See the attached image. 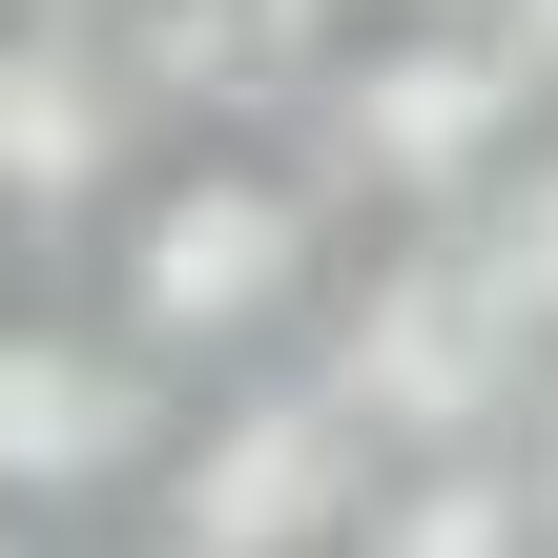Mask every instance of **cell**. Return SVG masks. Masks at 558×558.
Wrapping results in <instances>:
<instances>
[{
    "label": "cell",
    "instance_id": "cell-1",
    "mask_svg": "<svg viewBox=\"0 0 558 558\" xmlns=\"http://www.w3.org/2000/svg\"><path fill=\"white\" fill-rule=\"evenodd\" d=\"M311 248L331 228H311L290 166H145L104 207V331L145 373H207V352H248V331L311 311Z\"/></svg>",
    "mask_w": 558,
    "mask_h": 558
},
{
    "label": "cell",
    "instance_id": "cell-2",
    "mask_svg": "<svg viewBox=\"0 0 558 558\" xmlns=\"http://www.w3.org/2000/svg\"><path fill=\"white\" fill-rule=\"evenodd\" d=\"M145 476H166V558H331L352 497H373V435H352V393L311 373V393H228V414L166 435Z\"/></svg>",
    "mask_w": 558,
    "mask_h": 558
},
{
    "label": "cell",
    "instance_id": "cell-3",
    "mask_svg": "<svg viewBox=\"0 0 558 558\" xmlns=\"http://www.w3.org/2000/svg\"><path fill=\"white\" fill-rule=\"evenodd\" d=\"M145 186V83L104 41V0H21L0 21V228H104Z\"/></svg>",
    "mask_w": 558,
    "mask_h": 558
},
{
    "label": "cell",
    "instance_id": "cell-4",
    "mask_svg": "<svg viewBox=\"0 0 558 558\" xmlns=\"http://www.w3.org/2000/svg\"><path fill=\"white\" fill-rule=\"evenodd\" d=\"M518 124H538V41H476V21L352 41V83H331V145H352V186H393V207L497 186V145H518Z\"/></svg>",
    "mask_w": 558,
    "mask_h": 558
},
{
    "label": "cell",
    "instance_id": "cell-5",
    "mask_svg": "<svg viewBox=\"0 0 558 558\" xmlns=\"http://www.w3.org/2000/svg\"><path fill=\"white\" fill-rule=\"evenodd\" d=\"M166 456V373L104 311H0V518H83Z\"/></svg>",
    "mask_w": 558,
    "mask_h": 558
},
{
    "label": "cell",
    "instance_id": "cell-6",
    "mask_svg": "<svg viewBox=\"0 0 558 558\" xmlns=\"http://www.w3.org/2000/svg\"><path fill=\"white\" fill-rule=\"evenodd\" d=\"M518 352H538V331L497 311V269H393V290L352 311L331 393H352V435H414V456H456V435H497Z\"/></svg>",
    "mask_w": 558,
    "mask_h": 558
},
{
    "label": "cell",
    "instance_id": "cell-7",
    "mask_svg": "<svg viewBox=\"0 0 558 558\" xmlns=\"http://www.w3.org/2000/svg\"><path fill=\"white\" fill-rule=\"evenodd\" d=\"M352 518H373V558H538L558 476H538V456H497V435H456V456H414L393 497H352Z\"/></svg>",
    "mask_w": 558,
    "mask_h": 558
},
{
    "label": "cell",
    "instance_id": "cell-8",
    "mask_svg": "<svg viewBox=\"0 0 558 558\" xmlns=\"http://www.w3.org/2000/svg\"><path fill=\"white\" fill-rule=\"evenodd\" d=\"M476 269H497V311H518V331H558V166L518 186V228H497Z\"/></svg>",
    "mask_w": 558,
    "mask_h": 558
},
{
    "label": "cell",
    "instance_id": "cell-9",
    "mask_svg": "<svg viewBox=\"0 0 558 558\" xmlns=\"http://www.w3.org/2000/svg\"><path fill=\"white\" fill-rule=\"evenodd\" d=\"M538 558H558V518H538Z\"/></svg>",
    "mask_w": 558,
    "mask_h": 558
},
{
    "label": "cell",
    "instance_id": "cell-10",
    "mask_svg": "<svg viewBox=\"0 0 558 558\" xmlns=\"http://www.w3.org/2000/svg\"><path fill=\"white\" fill-rule=\"evenodd\" d=\"M0 558H21V538H0Z\"/></svg>",
    "mask_w": 558,
    "mask_h": 558
}]
</instances>
